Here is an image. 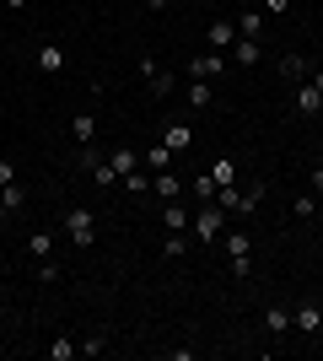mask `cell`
I'll list each match as a JSON object with an SVG mask.
<instances>
[{"label":"cell","mask_w":323,"mask_h":361,"mask_svg":"<svg viewBox=\"0 0 323 361\" xmlns=\"http://www.w3.org/2000/svg\"><path fill=\"white\" fill-rule=\"evenodd\" d=\"M146 6H151V11H167V6H172V0H146Z\"/></svg>","instance_id":"cell-34"},{"label":"cell","mask_w":323,"mask_h":361,"mask_svg":"<svg viewBox=\"0 0 323 361\" xmlns=\"http://www.w3.org/2000/svg\"><path fill=\"white\" fill-rule=\"evenodd\" d=\"M103 350H108V340H103V334H92V340H81V356H103Z\"/></svg>","instance_id":"cell-29"},{"label":"cell","mask_w":323,"mask_h":361,"mask_svg":"<svg viewBox=\"0 0 323 361\" xmlns=\"http://www.w3.org/2000/svg\"><path fill=\"white\" fill-rule=\"evenodd\" d=\"M221 71H227V54H221V49H205V54L189 60V75H194V81H215Z\"/></svg>","instance_id":"cell-4"},{"label":"cell","mask_w":323,"mask_h":361,"mask_svg":"<svg viewBox=\"0 0 323 361\" xmlns=\"http://www.w3.org/2000/svg\"><path fill=\"white\" fill-rule=\"evenodd\" d=\"M291 324L302 334H318L323 329V302H302V307H291Z\"/></svg>","instance_id":"cell-5"},{"label":"cell","mask_w":323,"mask_h":361,"mask_svg":"<svg viewBox=\"0 0 323 361\" xmlns=\"http://www.w3.org/2000/svg\"><path fill=\"white\" fill-rule=\"evenodd\" d=\"M259 54H264L259 38H237V44H232V60L237 65H259Z\"/></svg>","instance_id":"cell-13"},{"label":"cell","mask_w":323,"mask_h":361,"mask_svg":"<svg viewBox=\"0 0 323 361\" xmlns=\"http://www.w3.org/2000/svg\"><path fill=\"white\" fill-rule=\"evenodd\" d=\"M162 140H167V151L178 157V151H189V140H194V135H189L184 119H172V124H162Z\"/></svg>","instance_id":"cell-10"},{"label":"cell","mask_w":323,"mask_h":361,"mask_svg":"<svg viewBox=\"0 0 323 361\" xmlns=\"http://www.w3.org/2000/svg\"><path fill=\"white\" fill-rule=\"evenodd\" d=\"M38 281H44V286H54V281H60V264H54V259H44V270H38Z\"/></svg>","instance_id":"cell-30"},{"label":"cell","mask_w":323,"mask_h":361,"mask_svg":"<svg viewBox=\"0 0 323 361\" xmlns=\"http://www.w3.org/2000/svg\"><path fill=\"white\" fill-rule=\"evenodd\" d=\"M76 340H70V334H60V340H49V361H76Z\"/></svg>","instance_id":"cell-19"},{"label":"cell","mask_w":323,"mask_h":361,"mask_svg":"<svg viewBox=\"0 0 323 361\" xmlns=\"http://www.w3.org/2000/svg\"><path fill=\"white\" fill-rule=\"evenodd\" d=\"M210 178L221 183V189H227V183H237V162H232V157H215V162H210Z\"/></svg>","instance_id":"cell-18"},{"label":"cell","mask_w":323,"mask_h":361,"mask_svg":"<svg viewBox=\"0 0 323 361\" xmlns=\"http://www.w3.org/2000/svg\"><path fill=\"white\" fill-rule=\"evenodd\" d=\"M146 167H151V173H172V151H167V140H156V146L146 151Z\"/></svg>","instance_id":"cell-14"},{"label":"cell","mask_w":323,"mask_h":361,"mask_svg":"<svg viewBox=\"0 0 323 361\" xmlns=\"http://www.w3.org/2000/svg\"><path fill=\"white\" fill-rule=\"evenodd\" d=\"M189 221H194V211H184V200H162V226L167 232H184Z\"/></svg>","instance_id":"cell-7"},{"label":"cell","mask_w":323,"mask_h":361,"mask_svg":"<svg viewBox=\"0 0 323 361\" xmlns=\"http://www.w3.org/2000/svg\"><path fill=\"white\" fill-rule=\"evenodd\" d=\"M38 71H44V75H60L65 71V49L60 44H44V49H38Z\"/></svg>","instance_id":"cell-11"},{"label":"cell","mask_w":323,"mask_h":361,"mask_svg":"<svg viewBox=\"0 0 323 361\" xmlns=\"http://www.w3.org/2000/svg\"><path fill=\"white\" fill-rule=\"evenodd\" d=\"M6 6H11V11H22V6H27V0H6Z\"/></svg>","instance_id":"cell-35"},{"label":"cell","mask_w":323,"mask_h":361,"mask_svg":"<svg viewBox=\"0 0 323 361\" xmlns=\"http://www.w3.org/2000/svg\"><path fill=\"white\" fill-rule=\"evenodd\" d=\"M140 75H146V87H151L156 97H167V92L178 87V75H172V71H162V65H156L151 54H140Z\"/></svg>","instance_id":"cell-3"},{"label":"cell","mask_w":323,"mask_h":361,"mask_svg":"<svg viewBox=\"0 0 323 361\" xmlns=\"http://www.w3.org/2000/svg\"><path fill=\"white\" fill-rule=\"evenodd\" d=\"M27 254L32 259H49V254H54V232H32V238H27Z\"/></svg>","instance_id":"cell-20"},{"label":"cell","mask_w":323,"mask_h":361,"mask_svg":"<svg viewBox=\"0 0 323 361\" xmlns=\"http://www.w3.org/2000/svg\"><path fill=\"white\" fill-rule=\"evenodd\" d=\"M318 119H323V103H318Z\"/></svg>","instance_id":"cell-38"},{"label":"cell","mask_w":323,"mask_h":361,"mask_svg":"<svg viewBox=\"0 0 323 361\" xmlns=\"http://www.w3.org/2000/svg\"><path fill=\"white\" fill-rule=\"evenodd\" d=\"M205 44L210 49H232L237 44V22H210V27H205Z\"/></svg>","instance_id":"cell-9"},{"label":"cell","mask_w":323,"mask_h":361,"mask_svg":"<svg viewBox=\"0 0 323 361\" xmlns=\"http://www.w3.org/2000/svg\"><path fill=\"white\" fill-rule=\"evenodd\" d=\"M312 195H323V167H312Z\"/></svg>","instance_id":"cell-33"},{"label":"cell","mask_w":323,"mask_h":361,"mask_svg":"<svg viewBox=\"0 0 323 361\" xmlns=\"http://www.w3.org/2000/svg\"><path fill=\"white\" fill-rule=\"evenodd\" d=\"M0 226H6V200H0Z\"/></svg>","instance_id":"cell-36"},{"label":"cell","mask_w":323,"mask_h":361,"mask_svg":"<svg viewBox=\"0 0 323 361\" xmlns=\"http://www.w3.org/2000/svg\"><path fill=\"white\" fill-rule=\"evenodd\" d=\"M6 183H16V167L6 162V157H0V189H6Z\"/></svg>","instance_id":"cell-32"},{"label":"cell","mask_w":323,"mask_h":361,"mask_svg":"<svg viewBox=\"0 0 323 361\" xmlns=\"http://www.w3.org/2000/svg\"><path fill=\"white\" fill-rule=\"evenodd\" d=\"M70 130H76V140L87 146V140L97 135V119H92V114H76V124H70Z\"/></svg>","instance_id":"cell-21"},{"label":"cell","mask_w":323,"mask_h":361,"mask_svg":"<svg viewBox=\"0 0 323 361\" xmlns=\"http://www.w3.org/2000/svg\"><path fill=\"white\" fill-rule=\"evenodd\" d=\"M60 232L76 243V248H92V243H97V216L76 205V211H65V216H60Z\"/></svg>","instance_id":"cell-1"},{"label":"cell","mask_w":323,"mask_h":361,"mask_svg":"<svg viewBox=\"0 0 323 361\" xmlns=\"http://www.w3.org/2000/svg\"><path fill=\"white\" fill-rule=\"evenodd\" d=\"M124 189H129V195H146V189H151V173H124Z\"/></svg>","instance_id":"cell-24"},{"label":"cell","mask_w":323,"mask_h":361,"mask_svg":"<svg viewBox=\"0 0 323 361\" xmlns=\"http://www.w3.org/2000/svg\"><path fill=\"white\" fill-rule=\"evenodd\" d=\"M0 324H6V307H0Z\"/></svg>","instance_id":"cell-37"},{"label":"cell","mask_w":323,"mask_h":361,"mask_svg":"<svg viewBox=\"0 0 323 361\" xmlns=\"http://www.w3.org/2000/svg\"><path fill=\"white\" fill-rule=\"evenodd\" d=\"M0 200H6V211H22V189H16V183H6V189H0Z\"/></svg>","instance_id":"cell-28"},{"label":"cell","mask_w":323,"mask_h":361,"mask_svg":"<svg viewBox=\"0 0 323 361\" xmlns=\"http://www.w3.org/2000/svg\"><path fill=\"white\" fill-rule=\"evenodd\" d=\"M280 11H291V0H264V16H280Z\"/></svg>","instance_id":"cell-31"},{"label":"cell","mask_w":323,"mask_h":361,"mask_svg":"<svg viewBox=\"0 0 323 361\" xmlns=\"http://www.w3.org/2000/svg\"><path fill=\"white\" fill-rule=\"evenodd\" d=\"M210 103H215V87H205V81L189 87V108H210Z\"/></svg>","instance_id":"cell-22"},{"label":"cell","mask_w":323,"mask_h":361,"mask_svg":"<svg viewBox=\"0 0 323 361\" xmlns=\"http://www.w3.org/2000/svg\"><path fill=\"white\" fill-rule=\"evenodd\" d=\"M286 329H291V307H270V313H264V334H270V340H286Z\"/></svg>","instance_id":"cell-8"},{"label":"cell","mask_w":323,"mask_h":361,"mask_svg":"<svg viewBox=\"0 0 323 361\" xmlns=\"http://www.w3.org/2000/svg\"><path fill=\"white\" fill-rule=\"evenodd\" d=\"M189 226H194V238H200V243H215L221 232H227V211H221L215 200H200V211H194Z\"/></svg>","instance_id":"cell-2"},{"label":"cell","mask_w":323,"mask_h":361,"mask_svg":"<svg viewBox=\"0 0 323 361\" xmlns=\"http://www.w3.org/2000/svg\"><path fill=\"white\" fill-rule=\"evenodd\" d=\"M227 254H232V259L248 254V238H243V232H227Z\"/></svg>","instance_id":"cell-27"},{"label":"cell","mask_w":323,"mask_h":361,"mask_svg":"<svg viewBox=\"0 0 323 361\" xmlns=\"http://www.w3.org/2000/svg\"><path fill=\"white\" fill-rule=\"evenodd\" d=\"M0 6H6V0H0Z\"/></svg>","instance_id":"cell-39"},{"label":"cell","mask_w":323,"mask_h":361,"mask_svg":"<svg viewBox=\"0 0 323 361\" xmlns=\"http://www.w3.org/2000/svg\"><path fill=\"white\" fill-rule=\"evenodd\" d=\"M151 189H156L162 200H184V183L172 178V173H156V178H151Z\"/></svg>","instance_id":"cell-17"},{"label":"cell","mask_w":323,"mask_h":361,"mask_svg":"<svg viewBox=\"0 0 323 361\" xmlns=\"http://www.w3.org/2000/svg\"><path fill=\"white\" fill-rule=\"evenodd\" d=\"M280 75H286V81H308L312 65L302 60V54H280Z\"/></svg>","instance_id":"cell-12"},{"label":"cell","mask_w":323,"mask_h":361,"mask_svg":"<svg viewBox=\"0 0 323 361\" xmlns=\"http://www.w3.org/2000/svg\"><path fill=\"white\" fill-rule=\"evenodd\" d=\"M318 103H323V71H312V75H308V87L296 92V108L312 119V114H318Z\"/></svg>","instance_id":"cell-6"},{"label":"cell","mask_w":323,"mask_h":361,"mask_svg":"<svg viewBox=\"0 0 323 361\" xmlns=\"http://www.w3.org/2000/svg\"><path fill=\"white\" fill-rule=\"evenodd\" d=\"M108 162H113V173L124 178V173H135V167H140V151H135V146H119L113 157H108Z\"/></svg>","instance_id":"cell-15"},{"label":"cell","mask_w":323,"mask_h":361,"mask_svg":"<svg viewBox=\"0 0 323 361\" xmlns=\"http://www.w3.org/2000/svg\"><path fill=\"white\" fill-rule=\"evenodd\" d=\"M296 216H302V221H308V216H318V195H296V205H291Z\"/></svg>","instance_id":"cell-25"},{"label":"cell","mask_w":323,"mask_h":361,"mask_svg":"<svg viewBox=\"0 0 323 361\" xmlns=\"http://www.w3.org/2000/svg\"><path fill=\"white\" fill-rule=\"evenodd\" d=\"M162 254H167V259H184L189 254V238H184V232H172V238L162 243Z\"/></svg>","instance_id":"cell-23"},{"label":"cell","mask_w":323,"mask_h":361,"mask_svg":"<svg viewBox=\"0 0 323 361\" xmlns=\"http://www.w3.org/2000/svg\"><path fill=\"white\" fill-rule=\"evenodd\" d=\"M237 38H264V11H243L237 16Z\"/></svg>","instance_id":"cell-16"},{"label":"cell","mask_w":323,"mask_h":361,"mask_svg":"<svg viewBox=\"0 0 323 361\" xmlns=\"http://www.w3.org/2000/svg\"><path fill=\"white\" fill-rule=\"evenodd\" d=\"M215 189H221V183H215L210 173H200V178H194V195H200V200H215Z\"/></svg>","instance_id":"cell-26"}]
</instances>
